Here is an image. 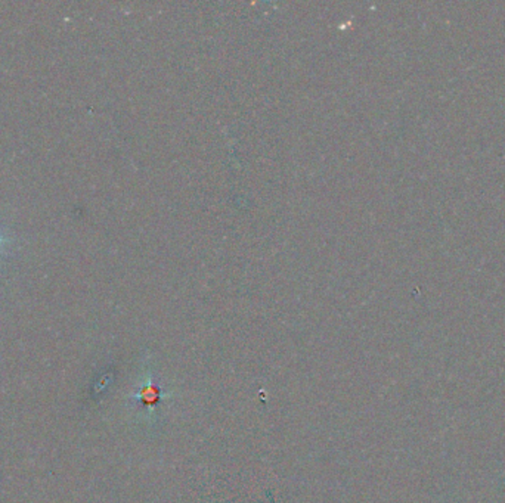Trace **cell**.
<instances>
[{
	"instance_id": "obj_1",
	"label": "cell",
	"mask_w": 505,
	"mask_h": 503,
	"mask_svg": "<svg viewBox=\"0 0 505 503\" xmlns=\"http://www.w3.org/2000/svg\"><path fill=\"white\" fill-rule=\"evenodd\" d=\"M8 243V239H5L2 235H0V247H2L4 244H6Z\"/></svg>"
}]
</instances>
